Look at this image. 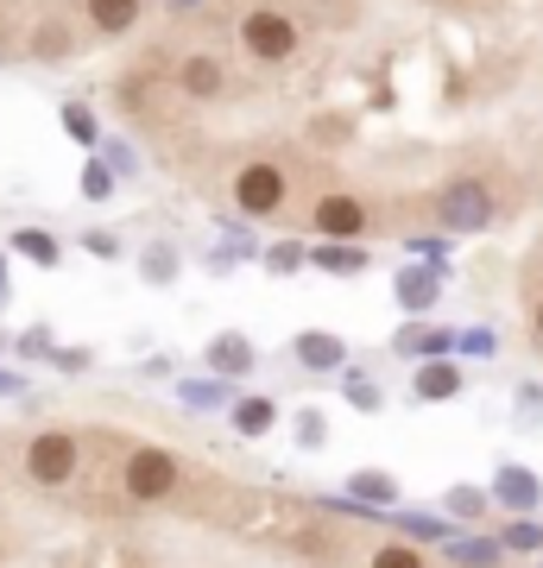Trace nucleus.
<instances>
[{"mask_svg":"<svg viewBox=\"0 0 543 568\" xmlns=\"http://www.w3.org/2000/svg\"><path fill=\"white\" fill-rule=\"evenodd\" d=\"M348 398H354V405H361V410H380V392L366 386L361 373H354V379H348Z\"/></svg>","mask_w":543,"mask_h":568,"instance_id":"obj_25","label":"nucleus"},{"mask_svg":"<svg viewBox=\"0 0 543 568\" xmlns=\"http://www.w3.org/2000/svg\"><path fill=\"white\" fill-rule=\"evenodd\" d=\"M366 568H423V556L411 544H380L373 556H366Z\"/></svg>","mask_w":543,"mask_h":568,"instance_id":"obj_17","label":"nucleus"},{"mask_svg":"<svg viewBox=\"0 0 543 568\" xmlns=\"http://www.w3.org/2000/svg\"><path fill=\"white\" fill-rule=\"evenodd\" d=\"M222 82H228V70H222V58H209V51H197V58L178 63V89L190 95V102H215Z\"/></svg>","mask_w":543,"mask_h":568,"instance_id":"obj_6","label":"nucleus"},{"mask_svg":"<svg viewBox=\"0 0 543 568\" xmlns=\"http://www.w3.org/2000/svg\"><path fill=\"white\" fill-rule=\"evenodd\" d=\"M63 133L82 140V145H95V114H89L82 102H70V108H63Z\"/></svg>","mask_w":543,"mask_h":568,"instance_id":"obj_18","label":"nucleus"},{"mask_svg":"<svg viewBox=\"0 0 543 568\" xmlns=\"http://www.w3.org/2000/svg\"><path fill=\"white\" fill-rule=\"evenodd\" d=\"M493 493H500V506L505 511H537L543 506V487H537V474L531 467H500V480H493Z\"/></svg>","mask_w":543,"mask_h":568,"instance_id":"obj_7","label":"nucleus"},{"mask_svg":"<svg viewBox=\"0 0 543 568\" xmlns=\"http://www.w3.org/2000/svg\"><path fill=\"white\" fill-rule=\"evenodd\" d=\"M272 424H279V405H272V398H241V405H234V429H241V436H265Z\"/></svg>","mask_w":543,"mask_h":568,"instance_id":"obj_13","label":"nucleus"},{"mask_svg":"<svg viewBox=\"0 0 543 568\" xmlns=\"http://www.w3.org/2000/svg\"><path fill=\"white\" fill-rule=\"evenodd\" d=\"M500 537H505V549H543V525H531V518H519V525H505Z\"/></svg>","mask_w":543,"mask_h":568,"instance_id":"obj_21","label":"nucleus"},{"mask_svg":"<svg viewBox=\"0 0 543 568\" xmlns=\"http://www.w3.org/2000/svg\"><path fill=\"white\" fill-rule=\"evenodd\" d=\"M310 227H316V234H329L335 246H342L348 234H366L361 196H348V190H329V196H316V209H310Z\"/></svg>","mask_w":543,"mask_h":568,"instance_id":"obj_5","label":"nucleus"},{"mask_svg":"<svg viewBox=\"0 0 543 568\" xmlns=\"http://www.w3.org/2000/svg\"><path fill=\"white\" fill-rule=\"evenodd\" d=\"M209 366H215V373H247V366H253V347H247L241 335H222V342L209 347Z\"/></svg>","mask_w":543,"mask_h":568,"instance_id":"obj_15","label":"nucleus"},{"mask_svg":"<svg viewBox=\"0 0 543 568\" xmlns=\"http://www.w3.org/2000/svg\"><path fill=\"white\" fill-rule=\"evenodd\" d=\"M443 222H449V227H481V222H486V190H481L474 178L449 183V196H443Z\"/></svg>","mask_w":543,"mask_h":568,"instance_id":"obj_8","label":"nucleus"},{"mask_svg":"<svg viewBox=\"0 0 543 568\" xmlns=\"http://www.w3.org/2000/svg\"><path fill=\"white\" fill-rule=\"evenodd\" d=\"M399 297H404V304H411V310H423V304H430V297H436V284L423 278V272H411V278L399 284Z\"/></svg>","mask_w":543,"mask_h":568,"instance_id":"obj_23","label":"nucleus"},{"mask_svg":"<svg viewBox=\"0 0 543 568\" xmlns=\"http://www.w3.org/2000/svg\"><path fill=\"white\" fill-rule=\"evenodd\" d=\"M531 328H537V342H543V304H537V316H531Z\"/></svg>","mask_w":543,"mask_h":568,"instance_id":"obj_28","label":"nucleus"},{"mask_svg":"<svg viewBox=\"0 0 543 568\" xmlns=\"http://www.w3.org/2000/svg\"><path fill=\"white\" fill-rule=\"evenodd\" d=\"M399 530H411V537H449V530L436 525V518H411V511L399 518Z\"/></svg>","mask_w":543,"mask_h":568,"instance_id":"obj_26","label":"nucleus"},{"mask_svg":"<svg viewBox=\"0 0 543 568\" xmlns=\"http://www.w3.org/2000/svg\"><path fill=\"white\" fill-rule=\"evenodd\" d=\"M298 20L291 13H279V7H253L241 20V51L247 58H260V63H284V58H298Z\"/></svg>","mask_w":543,"mask_h":568,"instance_id":"obj_2","label":"nucleus"},{"mask_svg":"<svg viewBox=\"0 0 543 568\" xmlns=\"http://www.w3.org/2000/svg\"><path fill=\"white\" fill-rule=\"evenodd\" d=\"M366 253L361 246H322V272H361Z\"/></svg>","mask_w":543,"mask_h":568,"instance_id":"obj_20","label":"nucleus"},{"mask_svg":"<svg viewBox=\"0 0 543 568\" xmlns=\"http://www.w3.org/2000/svg\"><path fill=\"white\" fill-rule=\"evenodd\" d=\"M121 487L127 499H140V506H159V499H171V493L183 487V467L171 448H133L121 467Z\"/></svg>","mask_w":543,"mask_h":568,"instance_id":"obj_1","label":"nucleus"},{"mask_svg":"<svg viewBox=\"0 0 543 568\" xmlns=\"http://www.w3.org/2000/svg\"><path fill=\"white\" fill-rule=\"evenodd\" d=\"M0 278H7V265H0Z\"/></svg>","mask_w":543,"mask_h":568,"instance_id":"obj_29","label":"nucleus"},{"mask_svg":"<svg viewBox=\"0 0 543 568\" xmlns=\"http://www.w3.org/2000/svg\"><path fill=\"white\" fill-rule=\"evenodd\" d=\"M77 462H82V448H77L70 429H39L32 448H26V474H32L39 487H63V480L77 474Z\"/></svg>","mask_w":543,"mask_h":568,"instance_id":"obj_4","label":"nucleus"},{"mask_svg":"<svg viewBox=\"0 0 543 568\" xmlns=\"http://www.w3.org/2000/svg\"><path fill=\"white\" fill-rule=\"evenodd\" d=\"M108 190H114V178H108V164H89V171H82V196H108Z\"/></svg>","mask_w":543,"mask_h":568,"instance_id":"obj_24","label":"nucleus"},{"mask_svg":"<svg viewBox=\"0 0 543 568\" xmlns=\"http://www.w3.org/2000/svg\"><path fill=\"white\" fill-rule=\"evenodd\" d=\"M89 7V26L95 32H108V39H121V32H133L145 13V0H82Z\"/></svg>","mask_w":543,"mask_h":568,"instance_id":"obj_9","label":"nucleus"},{"mask_svg":"<svg viewBox=\"0 0 543 568\" xmlns=\"http://www.w3.org/2000/svg\"><path fill=\"white\" fill-rule=\"evenodd\" d=\"M455 392H462L455 361H423L418 366V398H423V405H443V398H455Z\"/></svg>","mask_w":543,"mask_h":568,"instance_id":"obj_10","label":"nucleus"},{"mask_svg":"<svg viewBox=\"0 0 543 568\" xmlns=\"http://www.w3.org/2000/svg\"><path fill=\"white\" fill-rule=\"evenodd\" d=\"M348 493H354L361 506H392V499H399V480H392L385 467H361V474H348Z\"/></svg>","mask_w":543,"mask_h":568,"instance_id":"obj_11","label":"nucleus"},{"mask_svg":"<svg viewBox=\"0 0 543 568\" xmlns=\"http://www.w3.org/2000/svg\"><path fill=\"white\" fill-rule=\"evenodd\" d=\"M455 562H467V568H493V562H500V544H455Z\"/></svg>","mask_w":543,"mask_h":568,"instance_id":"obj_22","label":"nucleus"},{"mask_svg":"<svg viewBox=\"0 0 543 568\" xmlns=\"http://www.w3.org/2000/svg\"><path fill=\"white\" fill-rule=\"evenodd\" d=\"M13 246H20L32 265H58V241H51L44 227H20V234H13Z\"/></svg>","mask_w":543,"mask_h":568,"instance_id":"obj_16","label":"nucleus"},{"mask_svg":"<svg viewBox=\"0 0 543 568\" xmlns=\"http://www.w3.org/2000/svg\"><path fill=\"white\" fill-rule=\"evenodd\" d=\"M303 366H316V373H329V366H342V342L335 335H322V328H310V335H298V347H291Z\"/></svg>","mask_w":543,"mask_h":568,"instance_id":"obj_12","label":"nucleus"},{"mask_svg":"<svg viewBox=\"0 0 543 568\" xmlns=\"http://www.w3.org/2000/svg\"><path fill=\"white\" fill-rule=\"evenodd\" d=\"M272 265H279V272H291V265H303V253H298V246H279V253H272Z\"/></svg>","mask_w":543,"mask_h":568,"instance_id":"obj_27","label":"nucleus"},{"mask_svg":"<svg viewBox=\"0 0 543 568\" xmlns=\"http://www.w3.org/2000/svg\"><path fill=\"white\" fill-rule=\"evenodd\" d=\"M284 196H291V178H284L272 159H253L234 171V203H241V215H253V222H265V215H279Z\"/></svg>","mask_w":543,"mask_h":568,"instance_id":"obj_3","label":"nucleus"},{"mask_svg":"<svg viewBox=\"0 0 543 568\" xmlns=\"http://www.w3.org/2000/svg\"><path fill=\"white\" fill-rule=\"evenodd\" d=\"M443 506L455 511V518H481V511H486V499H481L474 487H449V493H443Z\"/></svg>","mask_w":543,"mask_h":568,"instance_id":"obj_19","label":"nucleus"},{"mask_svg":"<svg viewBox=\"0 0 543 568\" xmlns=\"http://www.w3.org/2000/svg\"><path fill=\"white\" fill-rule=\"evenodd\" d=\"M392 347H399V354H430V361H449V335H443V328H404Z\"/></svg>","mask_w":543,"mask_h":568,"instance_id":"obj_14","label":"nucleus"}]
</instances>
